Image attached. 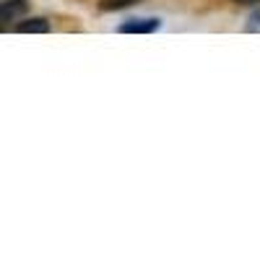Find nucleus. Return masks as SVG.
<instances>
[{
	"instance_id": "f257e3e1",
	"label": "nucleus",
	"mask_w": 260,
	"mask_h": 260,
	"mask_svg": "<svg viewBox=\"0 0 260 260\" xmlns=\"http://www.w3.org/2000/svg\"><path fill=\"white\" fill-rule=\"evenodd\" d=\"M29 13V0H3L0 3V24H3V31H8L11 24L16 21H24Z\"/></svg>"
},
{
	"instance_id": "f03ea898",
	"label": "nucleus",
	"mask_w": 260,
	"mask_h": 260,
	"mask_svg": "<svg viewBox=\"0 0 260 260\" xmlns=\"http://www.w3.org/2000/svg\"><path fill=\"white\" fill-rule=\"evenodd\" d=\"M161 26L159 18H127L117 26L120 34H151Z\"/></svg>"
},
{
	"instance_id": "7ed1b4c3",
	"label": "nucleus",
	"mask_w": 260,
	"mask_h": 260,
	"mask_svg": "<svg viewBox=\"0 0 260 260\" xmlns=\"http://www.w3.org/2000/svg\"><path fill=\"white\" fill-rule=\"evenodd\" d=\"M18 34H47L50 31V24L45 18H24L21 24L13 26Z\"/></svg>"
},
{
	"instance_id": "20e7f679",
	"label": "nucleus",
	"mask_w": 260,
	"mask_h": 260,
	"mask_svg": "<svg viewBox=\"0 0 260 260\" xmlns=\"http://www.w3.org/2000/svg\"><path fill=\"white\" fill-rule=\"evenodd\" d=\"M141 3V0H99V8L102 11H122V8H130Z\"/></svg>"
},
{
	"instance_id": "39448f33",
	"label": "nucleus",
	"mask_w": 260,
	"mask_h": 260,
	"mask_svg": "<svg viewBox=\"0 0 260 260\" xmlns=\"http://www.w3.org/2000/svg\"><path fill=\"white\" fill-rule=\"evenodd\" d=\"M245 29L250 31V34H260V3L252 8V13L247 16V24H245Z\"/></svg>"
},
{
	"instance_id": "423d86ee",
	"label": "nucleus",
	"mask_w": 260,
	"mask_h": 260,
	"mask_svg": "<svg viewBox=\"0 0 260 260\" xmlns=\"http://www.w3.org/2000/svg\"><path fill=\"white\" fill-rule=\"evenodd\" d=\"M234 3H240V6H257L260 0H234Z\"/></svg>"
}]
</instances>
